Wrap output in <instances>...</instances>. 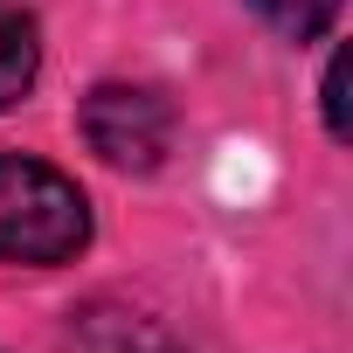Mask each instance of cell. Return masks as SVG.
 Segmentation results:
<instances>
[{
	"label": "cell",
	"mask_w": 353,
	"mask_h": 353,
	"mask_svg": "<svg viewBox=\"0 0 353 353\" xmlns=\"http://www.w3.org/2000/svg\"><path fill=\"white\" fill-rule=\"evenodd\" d=\"M90 243V201L70 173L28 152H0V256L8 263H70Z\"/></svg>",
	"instance_id": "6da1fadb"
},
{
	"label": "cell",
	"mask_w": 353,
	"mask_h": 353,
	"mask_svg": "<svg viewBox=\"0 0 353 353\" xmlns=\"http://www.w3.org/2000/svg\"><path fill=\"white\" fill-rule=\"evenodd\" d=\"M83 139L118 173H152L173 145V104L145 83H97L83 97Z\"/></svg>",
	"instance_id": "7a4b0ae2"
},
{
	"label": "cell",
	"mask_w": 353,
	"mask_h": 353,
	"mask_svg": "<svg viewBox=\"0 0 353 353\" xmlns=\"http://www.w3.org/2000/svg\"><path fill=\"white\" fill-rule=\"evenodd\" d=\"M35 70H42V42H35V21H28L21 8H8V0H0V111L28 97Z\"/></svg>",
	"instance_id": "3957f363"
},
{
	"label": "cell",
	"mask_w": 353,
	"mask_h": 353,
	"mask_svg": "<svg viewBox=\"0 0 353 353\" xmlns=\"http://www.w3.org/2000/svg\"><path fill=\"white\" fill-rule=\"evenodd\" d=\"M250 8L277 28V35H291V42H312V35H325L332 28V14H339V0H250Z\"/></svg>",
	"instance_id": "277c9868"
},
{
	"label": "cell",
	"mask_w": 353,
	"mask_h": 353,
	"mask_svg": "<svg viewBox=\"0 0 353 353\" xmlns=\"http://www.w3.org/2000/svg\"><path fill=\"white\" fill-rule=\"evenodd\" d=\"M325 132L346 139V56L325 63Z\"/></svg>",
	"instance_id": "5b68a950"
}]
</instances>
